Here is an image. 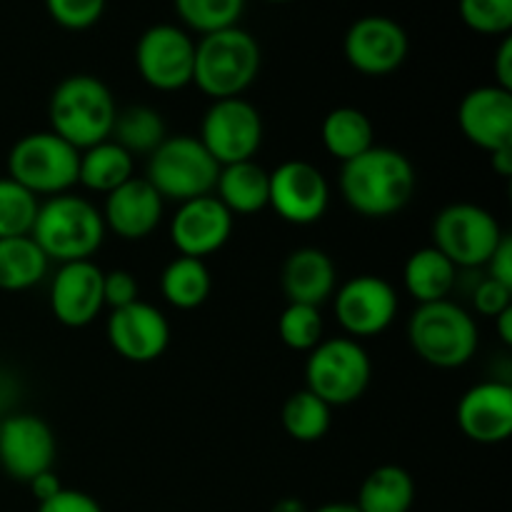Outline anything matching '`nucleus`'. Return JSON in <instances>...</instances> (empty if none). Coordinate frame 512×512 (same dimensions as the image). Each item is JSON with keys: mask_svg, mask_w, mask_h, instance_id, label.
<instances>
[{"mask_svg": "<svg viewBox=\"0 0 512 512\" xmlns=\"http://www.w3.org/2000/svg\"><path fill=\"white\" fill-rule=\"evenodd\" d=\"M310 512H360V510L355 508V503H325Z\"/></svg>", "mask_w": 512, "mask_h": 512, "instance_id": "49530a36", "label": "nucleus"}, {"mask_svg": "<svg viewBox=\"0 0 512 512\" xmlns=\"http://www.w3.org/2000/svg\"><path fill=\"white\" fill-rule=\"evenodd\" d=\"M173 5L185 30L198 35L233 28L245 10V0H173Z\"/></svg>", "mask_w": 512, "mask_h": 512, "instance_id": "2f4dec72", "label": "nucleus"}, {"mask_svg": "<svg viewBox=\"0 0 512 512\" xmlns=\"http://www.w3.org/2000/svg\"><path fill=\"white\" fill-rule=\"evenodd\" d=\"M103 300L105 308L120 310L125 305H133L135 300H140V285L130 270H110L103 273Z\"/></svg>", "mask_w": 512, "mask_h": 512, "instance_id": "e433bc0d", "label": "nucleus"}, {"mask_svg": "<svg viewBox=\"0 0 512 512\" xmlns=\"http://www.w3.org/2000/svg\"><path fill=\"white\" fill-rule=\"evenodd\" d=\"M505 230L483 205H445L433 220V248H438L455 268H485Z\"/></svg>", "mask_w": 512, "mask_h": 512, "instance_id": "1a4fd4ad", "label": "nucleus"}, {"mask_svg": "<svg viewBox=\"0 0 512 512\" xmlns=\"http://www.w3.org/2000/svg\"><path fill=\"white\" fill-rule=\"evenodd\" d=\"M108 0H45L50 18L65 30H88L103 18Z\"/></svg>", "mask_w": 512, "mask_h": 512, "instance_id": "c9c22d12", "label": "nucleus"}, {"mask_svg": "<svg viewBox=\"0 0 512 512\" xmlns=\"http://www.w3.org/2000/svg\"><path fill=\"white\" fill-rule=\"evenodd\" d=\"M485 268H488L490 280H498V283L512 288V238L508 233L503 235L498 248L493 250V255L488 258Z\"/></svg>", "mask_w": 512, "mask_h": 512, "instance_id": "ea45409f", "label": "nucleus"}, {"mask_svg": "<svg viewBox=\"0 0 512 512\" xmlns=\"http://www.w3.org/2000/svg\"><path fill=\"white\" fill-rule=\"evenodd\" d=\"M213 293V275L205 260L178 255L160 275V295L178 310H195Z\"/></svg>", "mask_w": 512, "mask_h": 512, "instance_id": "c85d7f7f", "label": "nucleus"}, {"mask_svg": "<svg viewBox=\"0 0 512 512\" xmlns=\"http://www.w3.org/2000/svg\"><path fill=\"white\" fill-rule=\"evenodd\" d=\"M28 488L40 505V503H45V500L53 498V495H58L60 490H63V483H60V478L55 475V470H48V473L35 475V478L28 483Z\"/></svg>", "mask_w": 512, "mask_h": 512, "instance_id": "79ce46f5", "label": "nucleus"}, {"mask_svg": "<svg viewBox=\"0 0 512 512\" xmlns=\"http://www.w3.org/2000/svg\"><path fill=\"white\" fill-rule=\"evenodd\" d=\"M418 175L405 153L373 145L340 168L338 188L353 213L370 220L393 218L408 208L415 195Z\"/></svg>", "mask_w": 512, "mask_h": 512, "instance_id": "f257e3e1", "label": "nucleus"}, {"mask_svg": "<svg viewBox=\"0 0 512 512\" xmlns=\"http://www.w3.org/2000/svg\"><path fill=\"white\" fill-rule=\"evenodd\" d=\"M38 512H103L98 500L83 490L63 488L58 495L38 505Z\"/></svg>", "mask_w": 512, "mask_h": 512, "instance_id": "58836bf2", "label": "nucleus"}, {"mask_svg": "<svg viewBox=\"0 0 512 512\" xmlns=\"http://www.w3.org/2000/svg\"><path fill=\"white\" fill-rule=\"evenodd\" d=\"M268 512H310L308 505L298 498H280Z\"/></svg>", "mask_w": 512, "mask_h": 512, "instance_id": "a18cd8bd", "label": "nucleus"}, {"mask_svg": "<svg viewBox=\"0 0 512 512\" xmlns=\"http://www.w3.org/2000/svg\"><path fill=\"white\" fill-rule=\"evenodd\" d=\"M105 223L100 208L88 198L63 193L45 198L35 215L30 238L38 243L50 263L93 260L105 240Z\"/></svg>", "mask_w": 512, "mask_h": 512, "instance_id": "7ed1b4c3", "label": "nucleus"}, {"mask_svg": "<svg viewBox=\"0 0 512 512\" xmlns=\"http://www.w3.org/2000/svg\"><path fill=\"white\" fill-rule=\"evenodd\" d=\"M103 273L93 260L63 263L50 280V310L65 328H85L105 308Z\"/></svg>", "mask_w": 512, "mask_h": 512, "instance_id": "a211bd4d", "label": "nucleus"}, {"mask_svg": "<svg viewBox=\"0 0 512 512\" xmlns=\"http://www.w3.org/2000/svg\"><path fill=\"white\" fill-rule=\"evenodd\" d=\"M233 215L215 195L180 203L170 220V243L178 255L205 260L215 255L233 235Z\"/></svg>", "mask_w": 512, "mask_h": 512, "instance_id": "f3484780", "label": "nucleus"}, {"mask_svg": "<svg viewBox=\"0 0 512 512\" xmlns=\"http://www.w3.org/2000/svg\"><path fill=\"white\" fill-rule=\"evenodd\" d=\"M473 308L483 318L495 320L500 313L512 308V288L498 280L483 278L473 290Z\"/></svg>", "mask_w": 512, "mask_h": 512, "instance_id": "4c0bfd02", "label": "nucleus"}, {"mask_svg": "<svg viewBox=\"0 0 512 512\" xmlns=\"http://www.w3.org/2000/svg\"><path fill=\"white\" fill-rule=\"evenodd\" d=\"M40 198L15 183L13 178H0V238H23L30 235L38 215Z\"/></svg>", "mask_w": 512, "mask_h": 512, "instance_id": "473e14b6", "label": "nucleus"}, {"mask_svg": "<svg viewBox=\"0 0 512 512\" xmlns=\"http://www.w3.org/2000/svg\"><path fill=\"white\" fill-rule=\"evenodd\" d=\"M410 53V40L403 25L388 15H363L343 38V55L353 70L368 78L395 73Z\"/></svg>", "mask_w": 512, "mask_h": 512, "instance_id": "ddd939ff", "label": "nucleus"}, {"mask_svg": "<svg viewBox=\"0 0 512 512\" xmlns=\"http://www.w3.org/2000/svg\"><path fill=\"white\" fill-rule=\"evenodd\" d=\"M80 150L65 143L53 130L28 133L8 153V178L23 185L35 198L70 193L78 185Z\"/></svg>", "mask_w": 512, "mask_h": 512, "instance_id": "6e6552de", "label": "nucleus"}, {"mask_svg": "<svg viewBox=\"0 0 512 512\" xmlns=\"http://www.w3.org/2000/svg\"><path fill=\"white\" fill-rule=\"evenodd\" d=\"M493 73H495V85L500 88L512 90V38L505 35L498 45V53L493 58Z\"/></svg>", "mask_w": 512, "mask_h": 512, "instance_id": "a19ab883", "label": "nucleus"}, {"mask_svg": "<svg viewBox=\"0 0 512 512\" xmlns=\"http://www.w3.org/2000/svg\"><path fill=\"white\" fill-rule=\"evenodd\" d=\"M115 115H118V105H115L113 93L95 75H68L50 93V130L75 150L93 148L108 140L113 133Z\"/></svg>", "mask_w": 512, "mask_h": 512, "instance_id": "f03ea898", "label": "nucleus"}, {"mask_svg": "<svg viewBox=\"0 0 512 512\" xmlns=\"http://www.w3.org/2000/svg\"><path fill=\"white\" fill-rule=\"evenodd\" d=\"M455 420L470 443H505L512 435V385L503 380H485L468 388L458 400Z\"/></svg>", "mask_w": 512, "mask_h": 512, "instance_id": "6ab92c4d", "label": "nucleus"}, {"mask_svg": "<svg viewBox=\"0 0 512 512\" xmlns=\"http://www.w3.org/2000/svg\"><path fill=\"white\" fill-rule=\"evenodd\" d=\"M403 283L418 305L438 303V300H448L453 293L458 283V268L438 248L428 245L410 253V258L405 260Z\"/></svg>", "mask_w": 512, "mask_h": 512, "instance_id": "b1692460", "label": "nucleus"}, {"mask_svg": "<svg viewBox=\"0 0 512 512\" xmlns=\"http://www.w3.org/2000/svg\"><path fill=\"white\" fill-rule=\"evenodd\" d=\"M135 158L115 140H103L93 148L80 150L78 183L93 193L108 195L133 178Z\"/></svg>", "mask_w": 512, "mask_h": 512, "instance_id": "bb28decb", "label": "nucleus"}, {"mask_svg": "<svg viewBox=\"0 0 512 512\" xmlns=\"http://www.w3.org/2000/svg\"><path fill=\"white\" fill-rule=\"evenodd\" d=\"M460 133L475 148L493 153L512 145V90L500 85H478L458 105Z\"/></svg>", "mask_w": 512, "mask_h": 512, "instance_id": "aec40b11", "label": "nucleus"}, {"mask_svg": "<svg viewBox=\"0 0 512 512\" xmlns=\"http://www.w3.org/2000/svg\"><path fill=\"white\" fill-rule=\"evenodd\" d=\"M280 288L288 303L320 308L333 298L338 288V268L325 250L298 248L285 258L280 268Z\"/></svg>", "mask_w": 512, "mask_h": 512, "instance_id": "4be33fe9", "label": "nucleus"}, {"mask_svg": "<svg viewBox=\"0 0 512 512\" xmlns=\"http://www.w3.org/2000/svg\"><path fill=\"white\" fill-rule=\"evenodd\" d=\"M408 340L423 363L438 370H455L475 358L480 333L473 315L448 298L415 308L408 323Z\"/></svg>", "mask_w": 512, "mask_h": 512, "instance_id": "39448f33", "label": "nucleus"}, {"mask_svg": "<svg viewBox=\"0 0 512 512\" xmlns=\"http://www.w3.org/2000/svg\"><path fill=\"white\" fill-rule=\"evenodd\" d=\"M213 195L230 210L233 218L235 215H255L268 208L270 173L255 160L223 165Z\"/></svg>", "mask_w": 512, "mask_h": 512, "instance_id": "5701e85b", "label": "nucleus"}, {"mask_svg": "<svg viewBox=\"0 0 512 512\" xmlns=\"http://www.w3.org/2000/svg\"><path fill=\"white\" fill-rule=\"evenodd\" d=\"M50 260L30 235L0 238V290L23 293L43 283Z\"/></svg>", "mask_w": 512, "mask_h": 512, "instance_id": "cd10ccee", "label": "nucleus"}, {"mask_svg": "<svg viewBox=\"0 0 512 512\" xmlns=\"http://www.w3.org/2000/svg\"><path fill=\"white\" fill-rule=\"evenodd\" d=\"M320 140H323V148L328 150V155H333L340 163H348V160L358 158L365 150L373 148L375 128L360 108L340 105L323 118Z\"/></svg>", "mask_w": 512, "mask_h": 512, "instance_id": "a878e982", "label": "nucleus"}, {"mask_svg": "<svg viewBox=\"0 0 512 512\" xmlns=\"http://www.w3.org/2000/svg\"><path fill=\"white\" fill-rule=\"evenodd\" d=\"M373 380L368 350L353 338L320 340L305 360V388L330 408H343L365 395Z\"/></svg>", "mask_w": 512, "mask_h": 512, "instance_id": "0eeeda50", "label": "nucleus"}, {"mask_svg": "<svg viewBox=\"0 0 512 512\" xmlns=\"http://www.w3.org/2000/svg\"><path fill=\"white\" fill-rule=\"evenodd\" d=\"M220 165L193 135H168L145 165V180L163 200L188 203L193 198L213 195Z\"/></svg>", "mask_w": 512, "mask_h": 512, "instance_id": "423d86ee", "label": "nucleus"}, {"mask_svg": "<svg viewBox=\"0 0 512 512\" xmlns=\"http://www.w3.org/2000/svg\"><path fill=\"white\" fill-rule=\"evenodd\" d=\"M100 213H103L105 230L118 235L120 240L135 243L158 230L165 213V200L148 180L133 175L128 183L105 195V205Z\"/></svg>", "mask_w": 512, "mask_h": 512, "instance_id": "412c9836", "label": "nucleus"}, {"mask_svg": "<svg viewBox=\"0 0 512 512\" xmlns=\"http://www.w3.org/2000/svg\"><path fill=\"white\" fill-rule=\"evenodd\" d=\"M495 330H498V338L503 345H512V308L500 313L495 318Z\"/></svg>", "mask_w": 512, "mask_h": 512, "instance_id": "c03bdc74", "label": "nucleus"}, {"mask_svg": "<svg viewBox=\"0 0 512 512\" xmlns=\"http://www.w3.org/2000/svg\"><path fill=\"white\" fill-rule=\"evenodd\" d=\"M265 3H290V0H265Z\"/></svg>", "mask_w": 512, "mask_h": 512, "instance_id": "de8ad7c7", "label": "nucleus"}, {"mask_svg": "<svg viewBox=\"0 0 512 512\" xmlns=\"http://www.w3.org/2000/svg\"><path fill=\"white\" fill-rule=\"evenodd\" d=\"M260 45L240 25L200 35L195 43L193 85L210 100L243 98L260 73Z\"/></svg>", "mask_w": 512, "mask_h": 512, "instance_id": "20e7f679", "label": "nucleus"}, {"mask_svg": "<svg viewBox=\"0 0 512 512\" xmlns=\"http://www.w3.org/2000/svg\"><path fill=\"white\" fill-rule=\"evenodd\" d=\"M108 343L123 360L135 365L155 363L170 345V323L155 305L135 300L120 310H110Z\"/></svg>", "mask_w": 512, "mask_h": 512, "instance_id": "dca6fc26", "label": "nucleus"}, {"mask_svg": "<svg viewBox=\"0 0 512 512\" xmlns=\"http://www.w3.org/2000/svg\"><path fill=\"white\" fill-rule=\"evenodd\" d=\"M263 118L245 98L213 100L200 123L198 140L215 163L223 165L253 160L263 145Z\"/></svg>", "mask_w": 512, "mask_h": 512, "instance_id": "9d476101", "label": "nucleus"}, {"mask_svg": "<svg viewBox=\"0 0 512 512\" xmlns=\"http://www.w3.org/2000/svg\"><path fill=\"white\" fill-rule=\"evenodd\" d=\"M325 325L320 308L303 303H288L278 318V335L285 348L295 353H310L323 340Z\"/></svg>", "mask_w": 512, "mask_h": 512, "instance_id": "72a5a7b5", "label": "nucleus"}, {"mask_svg": "<svg viewBox=\"0 0 512 512\" xmlns=\"http://www.w3.org/2000/svg\"><path fill=\"white\" fill-rule=\"evenodd\" d=\"M460 18L473 33L510 35L512 0H460Z\"/></svg>", "mask_w": 512, "mask_h": 512, "instance_id": "f704fd0d", "label": "nucleus"}, {"mask_svg": "<svg viewBox=\"0 0 512 512\" xmlns=\"http://www.w3.org/2000/svg\"><path fill=\"white\" fill-rule=\"evenodd\" d=\"M335 318L348 338H375L393 325L398 315V290L380 275H355L333 293Z\"/></svg>", "mask_w": 512, "mask_h": 512, "instance_id": "f8f14e48", "label": "nucleus"}, {"mask_svg": "<svg viewBox=\"0 0 512 512\" xmlns=\"http://www.w3.org/2000/svg\"><path fill=\"white\" fill-rule=\"evenodd\" d=\"M490 155V168H493V173H498L500 178H510L512 175V145L508 148H498L493 150Z\"/></svg>", "mask_w": 512, "mask_h": 512, "instance_id": "37998d69", "label": "nucleus"}, {"mask_svg": "<svg viewBox=\"0 0 512 512\" xmlns=\"http://www.w3.org/2000/svg\"><path fill=\"white\" fill-rule=\"evenodd\" d=\"M135 68L143 83L160 93L188 88L193 85L195 40L180 25H150L135 45Z\"/></svg>", "mask_w": 512, "mask_h": 512, "instance_id": "9b49d317", "label": "nucleus"}, {"mask_svg": "<svg viewBox=\"0 0 512 512\" xmlns=\"http://www.w3.org/2000/svg\"><path fill=\"white\" fill-rule=\"evenodd\" d=\"M415 478L400 465H378L360 483L355 508L360 512H410L415 505Z\"/></svg>", "mask_w": 512, "mask_h": 512, "instance_id": "393cba45", "label": "nucleus"}, {"mask_svg": "<svg viewBox=\"0 0 512 512\" xmlns=\"http://www.w3.org/2000/svg\"><path fill=\"white\" fill-rule=\"evenodd\" d=\"M330 185L318 165L285 160L270 173L268 208L290 225H313L328 213Z\"/></svg>", "mask_w": 512, "mask_h": 512, "instance_id": "4468645a", "label": "nucleus"}, {"mask_svg": "<svg viewBox=\"0 0 512 512\" xmlns=\"http://www.w3.org/2000/svg\"><path fill=\"white\" fill-rule=\"evenodd\" d=\"M280 423L295 443H318L333 425V408L308 388L295 390L285 398Z\"/></svg>", "mask_w": 512, "mask_h": 512, "instance_id": "c756f323", "label": "nucleus"}, {"mask_svg": "<svg viewBox=\"0 0 512 512\" xmlns=\"http://www.w3.org/2000/svg\"><path fill=\"white\" fill-rule=\"evenodd\" d=\"M168 138L163 115L150 105H130L118 110L110 140L128 150L130 155H150Z\"/></svg>", "mask_w": 512, "mask_h": 512, "instance_id": "7c9ffc66", "label": "nucleus"}, {"mask_svg": "<svg viewBox=\"0 0 512 512\" xmlns=\"http://www.w3.org/2000/svg\"><path fill=\"white\" fill-rule=\"evenodd\" d=\"M55 433L40 415L18 413L0 420V468L18 483L28 485L35 475L53 470Z\"/></svg>", "mask_w": 512, "mask_h": 512, "instance_id": "2eb2a0df", "label": "nucleus"}]
</instances>
